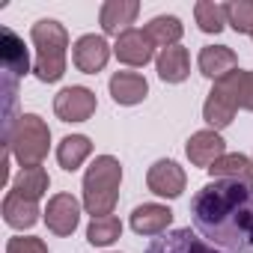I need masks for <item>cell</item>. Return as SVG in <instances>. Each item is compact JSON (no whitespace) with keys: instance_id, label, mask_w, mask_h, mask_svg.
Instances as JSON below:
<instances>
[{"instance_id":"cell-1","label":"cell","mask_w":253,"mask_h":253,"mask_svg":"<svg viewBox=\"0 0 253 253\" xmlns=\"http://www.w3.org/2000/svg\"><path fill=\"white\" fill-rule=\"evenodd\" d=\"M194 229L220 253H253V182H209L191 200Z\"/></svg>"},{"instance_id":"cell-2","label":"cell","mask_w":253,"mask_h":253,"mask_svg":"<svg viewBox=\"0 0 253 253\" xmlns=\"http://www.w3.org/2000/svg\"><path fill=\"white\" fill-rule=\"evenodd\" d=\"M122 185V164L113 155H98L84 173V209L92 217H107L116 209Z\"/></svg>"},{"instance_id":"cell-3","label":"cell","mask_w":253,"mask_h":253,"mask_svg":"<svg viewBox=\"0 0 253 253\" xmlns=\"http://www.w3.org/2000/svg\"><path fill=\"white\" fill-rule=\"evenodd\" d=\"M33 48H36V78L42 84H57L66 75V54H69V33L60 21L42 18L30 30Z\"/></svg>"},{"instance_id":"cell-4","label":"cell","mask_w":253,"mask_h":253,"mask_svg":"<svg viewBox=\"0 0 253 253\" xmlns=\"http://www.w3.org/2000/svg\"><path fill=\"white\" fill-rule=\"evenodd\" d=\"M48 146H51V128L36 113H21L6 131V149L21 170L42 167V161L48 158Z\"/></svg>"},{"instance_id":"cell-5","label":"cell","mask_w":253,"mask_h":253,"mask_svg":"<svg viewBox=\"0 0 253 253\" xmlns=\"http://www.w3.org/2000/svg\"><path fill=\"white\" fill-rule=\"evenodd\" d=\"M238 110V92H235V72H229L226 78L214 81L206 104H203V119L211 125V131L226 128V125L235 119Z\"/></svg>"},{"instance_id":"cell-6","label":"cell","mask_w":253,"mask_h":253,"mask_svg":"<svg viewBox=\"0 0 253 253\" xmlns=\"http://www.w3.org/2000/svg\"><path fill=\"white\" fill-rule=\"evenodd\" d=\"M95 92L86 86H66L54 95V113L63 122H86L95 113Z\"/></svg>"},{"instance_id":"cell-7","label":"cell","mask_w":253,"mask_h":253,"mask_svg":"<svg viewBox=\"0 0 253 253\" xmlns=\"http://www.w3.org/2000/svg\"><path fill=\"white\" fill-rule=\"evenodd\" d=\"M146 253H220V250L211 247L191 226H182V229H170V232L152 238L149 247H146Z\"/></svg>"},{"instance_id":"cell-8","label":"cell","mask_w":253,"mask_h":253,"mask_svg":"<svg viewBox=\"0 0 253 253\" xmlns=\"http://www.w3.org/2000/svg\"><path fill=\"white\" fill-rule=\"evenodd\" d=\"M146 185H149V191H152L155 197L176 200V197H182V191H185V185H188V176H185V170H182L176 161L161 158V161H155V164L149 167Z\"/></svg>"},{"instance_id":"cell-9","label":"cell","mask_w":253,"mask_h":253,"mask_svg":"<svg viewBox=\"0 0 253 253\" xmlns=\"http://www.w3.org/2000/svg\"><path fill=\"white\" fill-rule=\"evenodd\" d=\"M48 229L54 235H72L81 223V203L72 197V194H54L42 211Z\"/></svg>"},{"instance_id":"cell-10","label":"cell","mask_w":253,"mask_h":253,"mask_svg":"<svg viewBox=\"0 0 253 253\" xmlns=\"http://www.w3.org/2000/svg\"><path fill=\"white\" fill-rule=\"evenodd\" d=\"M107 60H110V45L104 42V36L86 33L72 45V63L84 75H98L107 66Z\"/></svg>"},{"instance_id":"cell-11","label":"cell","mask_w":253,"mask_h":253,"mask_svg":"<svg viewBox=\"0 0 253 253\" xmlns=\"http://www.w3.org/2000/svg\"><path fill=\"white\" fill-rule=\"evenodd\" d=\"M113 54H116L119 63L131 66V69H140V66L152 63V57H155V45H152V39L146 36V30L131 27V30H125V33L116 39Z\"/></svg>"},{"instance_id":"cell-12","label":"cell","mask_w":253,"mask_h":253,"mask_svg":"<svg viewBox=\"0 0 253 253\" xmlns=\"http://www.w3.org/2000/svg\"><path fill=\"white\" fill-rule=\"evenodd\" d=\"M185 155H188V161H191L194 167L209 170L217 158H223V155H226V140H223L217 131H211V128L197 131V134H191V137H188Z\"/></svg>"},{"instance_id":"cell-13","label":"cell","mask_w":253,"mask_h":253,"mask_svg":"<svg viewBox=\"0 0 253 253\" xmlns=\"http://www.w3.org/2000/svg\"><path fill=\"white\" fill-rule=\"evenodd\" d=\"M137 12H140V3H137V0H107V3H101L98 21H101L104 36H116V39H119L125 30H131Z\"/></svg>"},{"instance_id":"cell-14","label":"cell","mask_w":253,"mask_h":253,"mask_svg":"<svg viewBox=\"0 0 253 253\" xmlns=\"http://www.w3.org/2000/svg\"><path fill=\"white\" fill-rule=\"evenodd\" d=\"M173 223V211L161 203H143L131 211V229L137 235H146V238H158L170 229Z\"/></svg>"},{"instance_id":"cell-15","label":"cell","mask_w":253,"mask_h":253,"mask_svg":"<svg viewBox=\"0 0 253 253\" xmlns=\"http://www.w3.org/2000/svg\"><path fill=\"white\" fill-rule=\"evenodd\" d=\"M110 95L116 104H125V107H131V104H140L146 95H149V84L143 75L137 72H116L107 84Z\"/></svg>"},{"instance_id":"cell-16","label":"cell","mask_w":253,"mask_h":253,"mask_svg":"<svg viewBox=\"0 0 253 253\" xmlns=\"http://www.w3.org/2000/svg\"><path fill=\"white\" fill-rule=\"evenodd\" d=\"M197 66H200V75H206V78H211V81H220V78H226L229 72L238 69V57H235V51L226 48V45H206V48L200 51Z\"/></svg>"},{"instance_id":"cell-17","label":"cell","mask_w":253,"mask_h":253,"mask_svg":"<svg viewBox=\"0 0 253 253\" xmlns=\"http://www.w3.org/2000/svg\"><path fill=\"white\" fill-rule=\"evenodd\" d=\"M155 69H158V78H161L164 84H182V81H188V75H191L188 48H182V45L164 48V51L155 57Z\"/></svg>"},{"instance_id":"cell-18","label":"cell","mask_w":253,"mask_h":253,"mask_svg":"<svg viewBox=\"0 0 253 253\" xmlns=\"http://www.w3.org/2000/svg\"><path fill=\"white\" fill-rule=\"evenodd\" d=\"M39 203H33V200H24L21 194H15V191H9L6 197H3V220L12 226V229H30V226H36V220H39Z\"/></svg>"},{"instance_id":"cell-19","label":"cell","mask_w":253,"mask_h":253,"mask_svg":"<svg viewBox=\"0 0 253 253\" xmlns=\"http://www.w3.org/2000/svg\"><path fill=\"white\" fill-rule=\"evenodd\" d=\"M209 176L214 182H250L253 179V161L238 155V152H226L223 158H217L209 167Z\"/></svg>"},{"instance_id":"cell-20","label":"cell","mask_w":253,"mask_h":253,"mask_svg":"<svg viewBox=\"0 0 253 253\" xmlns=\"http://www.w3.org/2000/svg\"><path fill=\"white\" fill-rule=\"evenodd\" d=\"M89 155H92V143H89L86 134H69L57 146V161H60V167L66 173H75Z\"/></svg>"},{"instance_id":"cell-21","label":"cell","mask_w":253,"mask_h":253,"mask_svg":"<svg viewBox=\"0 0 253 253\" xmlns=\"http://www.w3.org/2000/svg\"><path fill=\"white\" fill-rule=\"evenodd\" d=\"M48 185H51V179H48L45 167H24V170H18V176L12 179V188H9V191L21 194L24 200L39 203V200L45 197Z\"/></svg>"},{"instance_id":"cell-22","label":"cell","mask_w":253,"mask_h":253,"mask_svg":"<svg viewBox=\"0 0 253 253\" xmlns=\"http://www.w3.org/2000/svg\"><path fill=\"white\" fill-rule=\"evenodd\" d=\"M182 33H185V27H182V21H179L176 15H155V18L146 24V36H149L152 45H158L161 51L179 45Z\"/></svg>"},{"instance_id":"cell-23","label":"cell","mask_w":253,"mask_h":253,"mask_svg":"<svg viewBox=\"0 0 253 253\" xmlns=\"http://www.w3.org/2000/svg\"><path fill=\"white\" fill-rule=\"evenodd\" d=\"M0 48H3V66H6L12 75H27V72H30L27 48H24V42H21L12 30H3V33H0Z\"/></svg>"},{"instance_id":"cell-24","label":"cell","mask_w":253,"mask_h":253,"mask_svg":"<svg viewBox=\"0 0 253 253\" xmlns=\"http://www.w3.org/2000/svg\"><path fill=\"white\" fill-rule=\"evenodd\" d=\"M119 235H122V223H119V217H113V214H107V217H92L89 226H86V241H89L92 247H110L113 241H119Z\"/></svg>"},{"instance_id":"cell-25","label":"cell","mask_w":253,"mask_h":253,"mask_svg":"<svg viewBox=\"0 0 253 253\" xmlns=\"http://www.w3.org/2000/svg\"><path fill=\"white\" fill-rule=\"evenodd\" d=\"M197 24L203 33H220L226 27V6L223 3H211V0H200L194 6Z\"/></svg>"},{"instance_id":"cell-26","label":"cell","mask_w":253,"mask_h":253,"mask_svg":"<svg viewBox=\"0 0 253 253\" xmlns=\"http://www.w3.org/2000/svg\"><path fill=\"white\" fill-rule=\"evenodd\" d=\"M226 6V24L235 33H247L253 36V0H232Z\"/></svg>"},{"instance_id":"cell-27","label":"cell","mask_w":253,"mask_h":253,"mask_svg":"<svg viewBox=\"0 0 253 253\" xmlns=\"http://www.w3.org/2000/svg\"><path fill=\"white\" fill-rule=\"evenodd\" d=\"M235 92H238V107L253 110V69L250 72L235 69Z\"/></svg>"},{"instance_id":"cell-28","label":"cell","mask_w":253,"mask_h":253,"mask_svg":"<svg viewBox=\"0 0 253 253\" xmlns=\"http://www.w3.org/2000/svg\"><path fill=\"white\" fill-rule=\"evenodd\" d=\"M6 253H48V244L33 235H15L6 244Z\"/></svg>"}]
</instances>
